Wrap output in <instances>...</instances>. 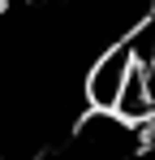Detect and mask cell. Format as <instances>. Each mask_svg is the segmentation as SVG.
I'll return each instance as SVG.
<instances>
[{"mask_svg":"<svg viewBox=\"0 0 155 160\" xmlns=\"http://www.w3.org/2000/svg\"><path fill=\"white\" fill-rule=\"evenodd\" d=\"M134 69H138V61H134L129 39L103 48L86 65V74H82V100H86V108L91 112H116L121 100H125V87L134 78Z\"/></svg>","mask_w":155,"mask_h":160,"instance_id":"obj_1","label":"cell"}]
</instances>
